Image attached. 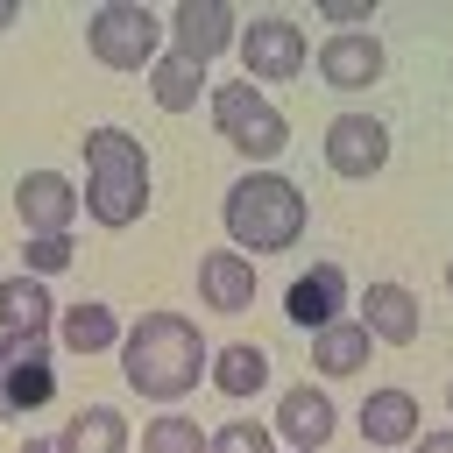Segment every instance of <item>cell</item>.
<instances>
[{
    "label": "cell",
    "mask_w": 453,
    "mask_h": 453,
    "mask_svg": "<svg viewBox=\"0 0 453 453\" xmlns=\"http://www.w3.org/2000/svg\"><path fill=\"white\" fill-rule=\"evenodd\" d=\"M120 368H127L134 396L170 403V396H191V382L205 375V340H198V326L177 319V311H142V319L120 333Z\"/></svg>",
    "instance_id": "obj_1"
},
{
    "label": "cell",
    "mask_w": 453,
    "mask_h": 453,
    "mask_svg": "<svg viewBox=\"0 0 453 453\" xmlns=\"http://www.w3.org/2000/svg\"><path fill=\"white\" fill-rule=\"evenodd\" d=\"M85 205L99 226H134L149 212V156L127 127L85 134Z\"/></svg>",
    "instance_id": "obj_2"
},
{
    "label": "cell",
    "mask_w": 453,
    "mask_h": 453,
    "mask_svg": "<svg viewBox=\"0 0 453 453\" xmlns=\"http://www.w3.org/2000/svg\"><path fill=\"white\" fill-rule=\"evenodd\" d=\"M226 234L248 255H283L304 234V191L276 170H248L226 184Z\"/></svg>",
    "instance_id": "obj_3"
},
{
    "label": "cell",
    "mask_w": 453,
    "mask_h": 453,
    "mask_svg": "<svg viewBox=\"0 0 453 453\" xmlns=\"http://www.w3.org/2000/svg\"><path fill=\"white\" fill-rule=\"evenodd\" d=\"M212 127H219L248 163H269V156H283V142H290V120H283L248 78H234V85L212 92Z\"/></svg>",
    "instance_id": "obj_4"
},
{
    "label": "cell",
    "mask_w": 453,
    "mask_h": 453,
    "mask_svg": "<svg viewBox=\"0 0 453 453\" xmlns=\"http://www.w3.org/2000/svg\"><path fill=\"white\" fill-rule=\"evenodd\" d=\"M156 35H163V21H156L149 7H134V0H113V7H99V14L85 21V42H92V57H99L106 71H142V64H156Z\"/></svg>",
    "instance_id": "obj_5"
},
{
    "label": "cell",
    "mask_w": 453,
    "mask_h": 453,
    "mask_svg": "<svg viewBox=\"0 0 453 453\" xmlns=\"http://www.w3.org/2000/svg\"><path fill=\"white\" fill-rule=\"evenodd\" d=\"M50 389H57L50 340H42V333H7V340H0V418H28V411H42Z\"/></svg>",
    "instance_id": "obj_6"
},
{
    "label": "cell",
    "mask_w": 453,
    "mask_h": 453,
    "mask_svg": "<svg viewBox=\"0 0 453 453\" xmlns=\"http://www.w3.org/2000/svg\"><path fill=\"white\" fill-rule=\"evenodd\" d=\"M304 28L290 21V14H262V21H248L241 28V64H248V78H297L304 71Z\"/></svg>",
    "instance_id": "obj_7"
},
{
    "label": "cell",
    "mask_w": 453,
    "mask_h": 453,
    "mask_svg": "<svg viewBox=\"0 0 453 453\" xmlns=\"http://www.w3.org/2000/svg\"><path fill=\"white\" fill-rule=\"evenodd\" d=\"M326 163H333L340 177H375V170L389 163V127H382L375 113H333V127H326Z\"/></svg>",
    "instance_id": "obj_8"
},
{
    "label": "cell",
    "mask_w": 453,
    "mask_h": 453,
    "mask_svg": "<svg viewBox=\"0 0 453 453\" xmlns=\"http://www.w3.org/2000/svg\"><path fill=\"white\" fill-rule=\"evenodd\" d=\"M14 212H21L28 234H71L78 191H71L57 170H21V184H14Z\"/></svg>",
    "instance_id": "obj_9"
},
{
    "label": "cell",
    "mask_w": 453,
    "mask_h": 453,
    "mask_svg": "<svg viewBox=\"0 0 453 453\" xmlns=\"http://www.w3.org/2000/svg\"><path fill=\"white\" fill-rule=\"evenodd\" d=\"M382 42L368 35V28H340L326 50H319V71H326V85L333 92H361V85H375L382 78Z\"/></svg>",
    "instance_id": "obj_10"
},
{
    "label": "cell",
    "mask_w": 453,
    "mask_h": 453,
    "mask_svg": "<svg viewBox=\"0 0 453 453\" xmlns=\"http://www.w3.org/2000/svg\"><path fill=\"white\" fill-rule=\"evenodd\" d=\"M333 425H340V418H333V396H326V389L297 382V389L276 396V432H283L297 453H319V446L333 439Z\"/></svg>",
    "instance_id": "obj_11"
},
{
    "label": "cell",
    "mask_w": 453,
    "mask_h": 453,
    "mask_svg": "<svg viewBox=\"0 0 453 453\" xmlns=\"http://www.w3.org/2000/svg\"><path fill=\"white\" fill-rule=\"evenodd\" d=\"M170 35H177V50L184 57H219L226 50V35H234V7L226 0H177V14H170Z\"/></svg>",
    "instance_id": "obj_12"
},
{
    "label": "cell",
    "mask_w": 453,
    "mask_h": 453,
    "mask_svg": "<svg viewBox=\"0 0 453 453\" xmlns=\"http://www.w3.org/2000/svg\"><path fill=\"white\" fill-rule=\"evenodd\" d=\"M340 304H347V276H340V262H311L297 283H290V297H283V311L297 319V326H333L340 319Z\"/></svg>",
    "instance_id": "obj_13"
},
{
    "label": "cell",
    "mask_w": 453,
    "mask_h": 453,
    "mask_svg": "<svg viewBox=\"0 0 453 453\" xmlns=\"http://www.w3.org/2000/svg\"><path fill=\"white\" fill-rule=\"evenodd\" d=\"M198 297H205L212 311H248V304H255V269H248V255L212 248V255L198 262Z\"/></svg>",
    "instance_id": "obj_14"
},
{
    "label": "cell",
    "mask_w": 453,
    "mask_h": 453,
    "mask_svg": "<svg viewBox=\"0 0 453 453\" xmlns=\"http://www.w3.org/2000/svg\"><path fill=\"white\" fill-rule=\"evenodd\" d=\"M361 326H368V340H418V297H411V283H368V297H361Z\"/></svg>",
    "instance_id": "obj_15"
},
{
    "label": "cell",
    "mask_w": 453,
    "mask_h": 453,
    "mask_svg": "<svg viewBox=\"0 0 453 453\" xmlns=\"http://www.w3.org/2000/svg\"><path fill=\"white\" fill-rule=\"evenodd\" d=\"M361 439H368V446H403V439H418V396H411V389H375V396H361Z\"/></svg>",
    "instance_id": "obj_16"
},
{
    "label": "cell",
    "mask_w": 453,
    "mask_h": 453,
    "mask_svg": "<svg viewBox=\"0 0 453 453\" xmlns=\"http://www.w3.org/2000/svg\"><path fill=\"white\" fill-rule=\"evenodd\" d=\"M198 85H205V64H198V57H184V50H170V57H156V64H149V92H156V106H163V113H184V106L198 99Z\"/></svg>",
    "instance_id": "obj_17"
},
{
    "label": "cell",
    "mask_w": 453,
    "mask_h": 453,
    "mask_svg": "<svg viewBox=\"0 0 453 453\" xmlns=\"http://www.w3.org/2000/svg\"><path fill=\"white\" fill-rule=\"evenodd\" d=\"M368 326H347V319H333V326H319V340H311V368L319 375H354L361 361H368Z\"/></svg>",
    "instance_id": "obj_18"
},
{
    "label": "cell",
    "mask_w": 453,
    "mask_h": 453,
    "mask_svg": "<svg viewBox=\"0 0 453 453\" xmlns=\"http://www.w3.org/2000/svg\"><path fill=\"white\" fill-rule=\"evenodd\" d=\"M120 446H127V425H120V411H106V403L78 411V418L57 432V453H120Z\"/></svg>",
    "instance_id": "obj_19"
},
{
    "label": "cell",
    "mask_w": 453,
    "mask_h": 453,
    "mask_svg": "<svg viewBox=\"0 0 453 453\" xmlns=\"http://www.w3.org/2000/svg\"><path fill=\"white\" fill-rule=\"evenodd\" d=\"M57 340H64L71 354H106V347L120 340V326H113V311H106V304H92V297H85V304H71V311L57 319Z\"/></svg>",
    "instance_id": "obj_20"
},
{
    "label": "cell",
    "mask_w": 453,
    "mask_h": 453,
    "mask_svg": "<svg viewBox=\"0 0 453 453\" xmlns=\"http://www.w3.org/2000/svg\"><path fill=\"white\" fill-rule=\"evenodd\" d=\"M0 326H7V333H42V326H50V283H42V276L0 283Z\"/></svg>",
    "instance_id": "obj_21"
},
{
    "label": "cell",
    "mask_w": 453,
    "mask_h": 453,
    "mask_svg": "<svg viewBox=\"0 0 453 453\" xmlns=\"http://www.w3.org/2000/svg\"><path fill=\"white\" fill-rule=\"evenodd\" d=\"M212 382H219V396H262L269 354H262V347H226V354L212 361Z\"/></svg>",
    "instance_id": "obj_22"
},
{
    "label": "cell",
    "mask_w": 453,
    "mask_h": 453,
    "mask_svg": "<svg viewBox=\"0 0 453 453\" xmlns=\"http://www.w3.org/2000/svg\"><path fill=\"white\" fill-rule=\"evenodd\" d=\"M142 453H205V432H198L191 418L163 411V418H149V432H142Z\"/></svg>",
    "instance_id": "obj_23"
},
{
    "label": "cell",
    "mask_w": 453,
    "mask_h": 453,
    "mask_svg": "<svg viewBox=\"0 0 453 453\" xmlns=\"http://www.w3.org/2000/svg\"><path fill=\"white\" fill-rule=\"evenodd\" d=\"M71 234H28L21 241V262H28V276H64L71 269Z\"/></svg>",
    "instance_id": "obj_24"
},
{
    "label": "cell",
    "mask_w": 453,
    "mask_h": 453,
    "mask_svg": "<svg viewBox=\"0 0 453 453\" xmlns=\"http://www.w3.org/2000/svg\"><path fill=\"white\" fill-rule=\"evenodd\" d=\"M276 439H269V425H255V418H226L212 439H205V453H269Z\"/></svg>",
    "instance_id": "obj_25"
},
{
    "label": "cell",
    "mask_w": 453,
    "mask_h": 453,
    "mask_svg": "<svg viewBox=\"0 0 453 453\" xmlns=\"http://www.w3.org/2000/svg\"><path fill=\"white\" fill-rule=\"evenodd\" d=\"M326 21H333V35L340 28H361L368 21V0H326Z\"/></svg>",
    "instance_id": "obj_26"
},
{
    "label": "cell",
    "mask_w": 453,
    "mask_h": 453,
    "mask_svg": "<svg viewBox=\"0 0 453 453\" xmlns=\"http://www.w3.org/2000/svg\"><path fill=\"white\" fill-rule=\"evenodd\" d=\"M411 453H453V432H418Z\"/></svg>",
    "instance_id": "obj_27"
},
{
    "label": "cell",
    "mask_w": 453,
    "mask_h": 453,
    "mask_svg": "<svg viewBox=\"0 0 453 453\" xmlns=\"http://www.w3.org/2000/svg\"><path fill=\"white\" fill-rule=\"evenodd\" d=\"M14 21H21V7H14V0H0V35H7Z\"/></svg>",
    "instance_id": "obj_28"
},
{
    "label": "cell",
    "mask_w": 453,
    "mask_h": 453,
    "mask_svg": "<svg viewBox=\"0 0 453 453\" xmlns=\"http://www.w3.org/2000/svg\"><path fill=\"white\" fill-rule=\"evenodd\" d=\"M21 453H57V439H21Z\"/></svg>",
    "instance_id": "obj_29"
},
{
    "label": "cell",
    "mask_w": 453,
    "mask_h": 453,
    "mask_svg": "<svg viewBox=\"0 0 453 453\" xmlns=\"http://www.w3.org/2000/svg\"><path fill=\"white\" fill-rule=\"evenodd\" d=\"M446 411H453V389H446Z\"/></svg>",
    "instance_id": "obj_30"
},
{
    "label": "cell",
    "mask_w": 453,
    "mask_h": 453,
    "mask_svg": "<svg viewBox=\"0 0 453 453\" xmlns=\"http://www.w3.org/2000/svg\"><path fill=\"white\" fill-rule=\"evenodd\" d=\"M446 283H453V269H446Z\"/></svg>",
    "instance_id": "obj_31"
}]
</instances>
